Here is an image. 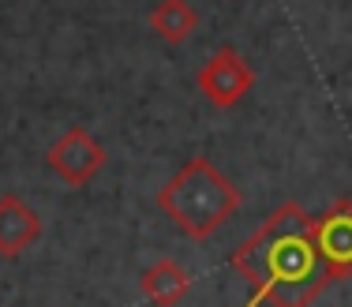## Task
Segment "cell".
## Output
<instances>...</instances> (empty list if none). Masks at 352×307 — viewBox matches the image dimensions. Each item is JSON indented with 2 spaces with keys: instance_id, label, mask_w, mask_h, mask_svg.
<instances>
[{
  "instance_id": "5b68a950",
  "label": "cell",
  "mask_w": 352,
  "mask_h": 307,
  "mask_svg": "<svg viewBox=\"0 0 352 307\" xmlns=\"http://www.w3.org/2000/svg\"><path fill=\"white\" fill-rule=\"evenodd\" d=\"M315 232V247L318 259H322L330 281H341L352 273V203L349 198H338L326 214H318L311 221Z\"/></svg>"
},
{
  "instance_id": "277c9868",
  "label": "cell",
  "mask_w": 352,
  "mask_h": 307,
  "mask_svg": "<svg viewBox=\"0 0 352 307\" xmlns=\"http://www.w3.org/2000/svg\"><path fill=\"white\" fill-rule=\"evenodd\" d=\"M255 87V71L236 49L221 45L210 60L199 68V90L206 94V102H214L217 109H232L236 102H244Z\"/></svg>"
},
{
  "instance_id": "ba28073f",
  "label": "cell",
  "mask_w": 352,
  "mask_h": 307,
  "mask_svg": "<svg viewBox=\"0 0 352 307\" xmlns=\"http://www.w3.org/2000/svg\"><path fill=\"white\" fill-rule=\"evenodd\" d=\"M195 27H199V12L188 0H162L150 12V30L162 41H169V45H184V41L195 34Z\"/></svg>"
},
{
  "instance_id": "52a82bcc",
  "label": "cell",
  "mask_w": 352,
  "mask_h": 307,
  "mask_svg": "<svg viewBox=\"0 0 352 307\" xmlns=\"http://www.w3.org/2000/svg\"><path fill=\"white\" fill-rule=\"evenodd\" d=\"M139 293L146 296L154 307H176L180 300L191 296V273L184 270L176 259H157L154 266L142 270Z\"/></svg>"
},
{
  "instance_id": "7a4b0ae2",
  "label": "cell",
  "mask_w": 352,
  "mask_h": 307,
  "mask_svg": "<svg viewBox=\"0 0 352 307\" xmlns=\"http://www.w3.org/2000/svg\"><path fill=\"white\" fill-rule=\"evenodd\" d=\"M240 187L206 157H191L157 187L154 203L188 240L214 236L240 210Z\"/></svg>"
},
{
  "instance_id": "3957f363",
  "label": "cell",
  "mask_w": 352,
  "mask_h": 307,
  "mask_svg": "<svg viewBox=\"0 0 352 307\" xmlns=\"http://www.w3.org/2000/svg\"><path fill=\"white\" fill-rule=\"evenodd\" d=\"M45 165L72 187H82L105 169V146L87 128H68L45 150Z\"/></svg>"
},
{
  "instance_id": "6da1fadb",
  "label": "cell",
  "mask_w": 352,
  "mask_h": 307,
  "mask_svg": "<svg viewBox=\"0 0 352 307\" xmlns=\"http://www.w3.org/2000/svg\"><path fill=\"white\" fill-rule=\"evenodd\" d=\"M311 221L304 206L285 203L229 255V266L251 285L244 307H311L333 285L318 259Z\"/></svg>"
},
{
  "instance_id": "8992f818",
  "label": "cell",
  "mask_w": 352,
  "mask_h": 307,
  "mask_svg": "<svg viewBox=\"0 0 352 307\" xmlns=\"http://www.w3.org/2000/svg\"><path fill=\"white\" fill-rule=\"evenodd\" d=\"M41 218L38 210H30L19 195L0 198V255L4 259H19L30 244L41 236Z\"/></svg>"
}]
</instances>
